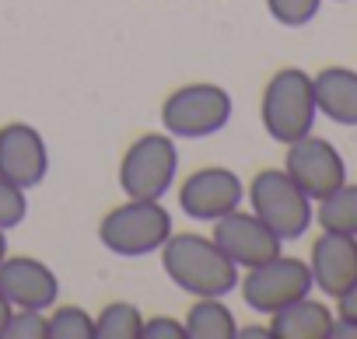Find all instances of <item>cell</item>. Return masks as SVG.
<instances>
[{
    "label": "cell",
    "instance_id": "1",
    "mask_svg": "<svg viewBox=\"0 0 357 339\" xmlns=\"http://www.w3.org/2000/svg\"><path fill=\"white\" fill-rule=\"evenodd\" d=\"M158 252L165 276L190 297H225L238 287V266L218 249L211 235L172 231Z\"/></svg>",
    "mask_w": 357,
    "mask_h": 339
},
{
    "label": "cell",
    "instance_id": "2",
    "mask_svg": "<svg viewBox=\"0 0 357 339\" xmlns=\"http://www.w3.org/2000/svg\"><path fill=\"white\" fill-rule=\"evenodd\" d=\"M315 91H312V74L301 67H284L277 70L259 98V119L270 140L277 143H294L315 126Z\"/></svg>",
    "mask_w": 357,
    "mask_h": 339
},
{
    "label": "cell",
    "instance_id": "3",
    "mask_svg": "<svg viewBox=\"0 0 357 339\" xmlns=\"http://www.w3.org/2000/svg\"><path fill=\"white\" fill-rule=\"evenodd\" d=\"M245 196H249V210L280 242L301 238L315 221V203L305 196V189L284 172V168H263V172H256Z\"/></svg>",
    "mask_w": 357,
    "mask_h": 339
},
{
    "label": "cell",
    "instance_id": "4",
    "mask_svg": "<svg viewBox=\"0 0 357 339\" xmlns=\"http://www.w3.org/2000/svg\"><path fill=\"white\" fill-rule=\"evenodd\" d=\"M172 235V214L161 200H123L98 221V242L123 259L158 252Z\"/></svg>",
    "mask_w": 357,
    "mask_h": 339
},
{
    "label": "cell",
    "instance_id": "5",
    "mask_svg": "<svg viewBox=\"0 0 357 339\" xmlns=\"http://www.w3.org/2000/svg\"><path fill=\"white\" fill-rule=\"evenodd\" d=\"M178 175V147L165 129L140 133L119 161V189L126 200H165Z\"/></svg>",
    "mask_w": 357,
    "mask_h": 339
},
{
    "label": "cell",
    "instance_id": "6",
    "mask_svg": "<svg viewBox=\"0 0 357 339\" xmlns=\"http://www.w3.org/2000/svg\"><path fill=\"white\" fill-rule=\"evenodd\" d=\"M231 95L214 81H190L161 102V126L178 140H204L228 126Z\"/></svg>",
    "mask_w": 357,
    "mask_h": 339
},
{
    "label": "cell",
    "instance_id": "7",
    "mask_svg": "<svg viewBox=\"0 0 357 339\" xmlns=\"http://www.w3.org/2000/svg\"><path fill=\"white\" fill-rule=\"evenodd\" d=\"M238 290H242V301L256 311V315H273L280 308H287L291 301L305 297L315 290L312 283V269L305 259H294V255H273L252 269H245V276H238Z\"/></svg>",
    "mask_w": 357,
    "mask_h": 339
},
{
    "label": "cell",
    "instance_id": "8",
    "mask_svg": "<svg viewBox=\"0 0 357 339\" xmlns=\"http://www.w3.org/2000/svg\"><path fill=\"white\" fill-rule=\"evenodd\" d=\"M284 172L305 189V196L315 203L322 196H329L336 186L347 182V161L343 154L315 133H305L301 140L287 143L284 154Z\"/></svg>",
    "mask_w": 357,
    "mask_h": 339
},
{
    "label": "cell",
    "instance_id": "9",
    "mask_svg": "<svg viewBox=\"0 0 357 339\" xmlns=\"http://www.w3.org/2000/svg\"><path fill=\"white\" fill-rule=\"evenodd\" d=\"M242 200H245V182L238 179V172H231L225 164H204L178 186V210L207 224L242 207Z\"/></svg>",
    "mask_w": 357,
    "mask_h": 339
},
{
    "label": "cell",
    "instance_id": "10",
    "mask_svg": "<svg viewBox=\"0 0 357 339\" xmlns=\"http://www.w3.org/2000/svg\"><path fill=\"white\" fill-rule=\"evenodd\" d=\"M211 224H214L211 238L218 242V249H221L238 269H252V266H259V262L280 255V249H284V242H280L252 210L235 207V210L221 214V217L211 221Z\"/></svg>",
    "mask_w": 357,
    "mask_h": 339
},
{
    "label": "cell",
    "instance_id": "11",
    "mask_svg": "<svg viewBox=\"0 0 357 339\" xmlns=\"http://www.w3.org/2000/svg\"><path fill=\"white\" fill-rule=\"evenodd\" d=\"M50 175V147L46 136L32 123H4L0 126V179L15 182L18 189H36Z\"/></svg>",
    "mask_w": 357,
    "mask_h": 339
},
{
    "label": "cell",
    "instance_id": "12",
    "mask_svg": "<svg viewBox=\"0 0 357 339\" xmlns=\"http://www.w3.org/2000/svg\"><path fill=\"white\" fill-rule=\"evenodd\" d=\"M0 294L11 308H32L50 311L60 297V280L53 266H46L36 255H4L0 262Z\"/></svg>",
    "mask_w": 357,
    "mask_h": 339
},
{
    "label": "cell",
    "instance_id": "13",
    "mask_svg": "<svg viewBox=\"0 0 357 339\" xmlns=\"http://www.w3.org/2000/svg\"><path fill=\"white\" fill-rule=\"evenodd\" d=\"M308 269H312V283L322 294L340 297L343 290H350L357 283V238L322 231L312 242Z\"/></svg>",
    "mask_w": 357,
    "mask_h": 339
},
{
    "label": "cell",
    "instance_id": "14",
    "mask_svg": "<svg viewBox=\"0 0 357 339\" xmlns=\"http://www.w3.org/2000/svg\"><path fill=\"white\" fill-rule=\"evenodd\" d=\"M315 109L336 126H357V70L326 67L312 77Z\"/></svg>",
    "mask_w": 357,
    "mask_h": 339
},
{
    "label": "cell",
    "instance_id": "15",
    "mask_svg": "<svg viewBox=\"0 0 357 339\" xmlns=\"http://www.w3.org/2000/svg\"><path fill=\"white\" fill-rule=\"evenodd\" d=\"M333 318L336 315L329 311L326 301L305 294L270 315V332H273V339H329Z\"/></svg>",
    "mask_w": 357,
    "mask_h": 339
},
{
    "label": "cell",
    "instance_id": "16",
    "mask_svg": "<svg viewBox=\"0 0 357 339\" xmlns=\"http://www.w3.org/2000/svg\"><path fill=\"white\" fill-rule=\"evenodd\" d=\"M186 339H235L238 318L225 304V297H193L186 318Z\"/></svg>",
    "mask_w": 357,
    "mask_h": 339
},
{
    "label": "cell",
    "instance_id": "17",
    "mask_svg": "<svg viewBox=\"0 0 357 339\" xmlns=\"http://www.w3.org/2000/svg\"><path fill=\"white\" fill-rule=\"evenodd\" d=\"M315 221L322 231L357 238V182H343L329 196L315 200Z\"/></svg>",
    "mask_w": 357,
    "mask_h": 339
},
{
    "label": "cell",
    "instance_id": "18",
    "mask_svg": "<svg viewBox=\"0 0 357 339\" xmlns=\"http://www.w3.org/2000/svg\"><path fill=\"white\" fill-rule=\"evenodd\" d=\"M144 315L130 301H109L95 315V339H140Z\"/></svg>",
    "mask_w": 357,
    "mask_h": 339
},
{
    "label": "cell",
    "instance_id": "19",
    "mask_svg": "<svg viewBox=\"0 0 357 339\" xmlns=\"http://www.w3.org/2000/svg\"><path fill=\"white\" fill-rule=\"evenodd\" d=\"M46 339H95V315L81 304H53L46 315Z\"/></svg>",
    "mask_w": 357,
    "mask_h": 339
},
{
    "label": "cell",
    "instance_id": "20",
    "mask_svg": "<svg viewBox=\"0 0 357 339\" xmlns=\"http://www.w3.org/2000/svg\"><path fill=\"white\" fill-rule=\"evenodd\" d=\"M322 8V0H266V11L284 29H305Z\"/></svg>",
    "mask_w": 357,
    "mask_h": 339
},
{
    "label": "cell",
    "instance_id": "21",
    "mask_svg": "<svg viewBox=\"0 0 357 339\" xmlns=\"http://www.w3.org/2000/svg\"><path fill=\"white\" fill-rule=\"evenodd\" d=\"M0 339H46V311L32 308H11Z\"/></svg>",
    "mask_w": 357,
    "mask_h": 339
},
{
    "label": "cell",
    "instance_id": "22",
    "mask_svg": "<svg viewBox=\"0 0 357 339\" xmlns=\"http://www.w3.org/2000/svg\"><path fill=\"white\" fill-rule=\"evenodd\" d=\"M29 217V193L15 182L0 179V231H11Z\"/></svg>",
    "mask_w": 357,
    "mask_h": 339
},
{
    "label": "cell",
    "instance_id": "23",
    "mask_svg": "<svg viewBox=\"0 0 357 339\" xmlns=\"http://www.w3.org/2000/svg\"><path fill=\"white\" fill-rule=\"evenodd\" d=\"M140 339H186V325L172 315H154V318H144Z\"/></svg>",
    "mask_w": 357,
    "mask_h": 339
},
{
    "label": "cell",
    "instance_id": "24",
    "mask_svg": "<svg viewBox=\"0 0 357 339\" xmlns=\"http://www.w3.org/2000/svg\"><path fill=\"white\" fill-rule=\"evenodd\" d=\"M336 301V318H347V322H357V283L350 290H343Z\"/></svg>",
    "mask_w": 357,
    "mask_h": 339
},
{
    "label": "cell",
    "instance_id": "25",
    "mask_svg": "<svg viewBox=\"0 0 357 339\" xmlns=\"http://www.w3.org/2000/svg\"><path fill=\"white\" fill-rule=\"evenodd\" d=\"M235 339H273L270 325H238Z\"/></svg>",
    "mask_w": 357,
    "mask_h": 339
},
{
    "label": "cell",
    "instance_id": "26",
    "mask_svg": "<svg viewBox=\"0 0 357 339\" xmlns=\"http://www.w3.org/2000/svg\"><path fill=\"white\" fill-rule=\"evenodd\" d=\"M8 315H11V304H8V297H4V294H0V329H4Z\"/></svg>",
    "mask_w": 357,
    "mask_h": 339
},
{
    "label": "cell",
    "instance_id": "27",
    "mask_svg": "<svg viewBox=\"0 0 357 339\" xmlns=\"http://www.w3.org/2000/svg\"><path fill=\"white\" fill-rule=\"evenodd\" d=\"M4 255H8V231H0V262H4Z\"/></svg>",
    "mask_w": 357,
    "mask_h": 339
}]
</instances>
